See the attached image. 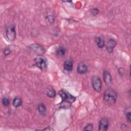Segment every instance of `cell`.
Segmentation results:
<instances>
[{"label": "cell", "mask_w": 131, "mask_h": 131, "mask_svg": "<svg viewBox=\"0 0 131 131\" xmlns=\"http://www.w3.org/2000/svg\"><path fill=\"white\" fill-rule=\"evenodd\" d=\"M37 110L39 113L41 115H45L47 112L46 106L43 103H40L37 106Z\"/></svg>", "instance_id": "7c38bea8"}, {"label": "cell", "mask_w": 131, "mask_h": 131, "mask_svg": "<svg viewBox=\"0 0 131 131\" xmlns=\"http://www.w3.org/2000/svg\"><path fill=\"white\" fill-rule=\"evenodd\" d=\"M59 94L62 99V103H66L67 104H70L75 100V97L64 90H61L59 92Z\"/></svg>", "instance_id": "7a4b0ae2"}, {"label": "cell", "mask_w": 131, "mask_h": 131, "mask_svg": "<svg viewBox=\"0 0 131 131\" xmlns=\"http://www.w3.org/2000/svg\"><path fill=\"white\" fill-rule=\"evenodd\" d=\"M116 41L114 39L111 38L108 40L107 46V51L109 53H111L113 52L114 48L116 47Z\"/></svg>", "instance_id": "30bf717a"}, {"label": "cell", "mask_w": 131, "mask_h": 131, "mask_svg": "<svg viewBox=\"0 0 131 131\" xmlns=\"http://www.w3.org/2000/svg\"><path fill=\"white\" fill-rule=\"evenodd\" d=\"M2 103L4 106H8L10 104V100L7 98L4 97L2 99Z\"/></svg>", "instance_id": "e0dca14e"}, {"label": "cell", "mask_w": 131, "mask_h": 131, "mask_svg": "<svg viewBox=\"0 0 131 131\" xmlns=\"http://www.w3.org/2000/svg\"><path fill=\"white\" fill-rule=\"evenodd\" d=\"M96 42L97 47L100 49H102L104 46V39L101 37H97L96 38Z\"/></svg>", "instance_id": "4fadbf2b"}, {"label": "cell", "mask_w": 131, "mask_h": 131, "mask_svg": "<svg viewBox=\"0 0 131 131\" xmlns=\"http://www.w3.org/2000/svg\"><path fill=\"white\" fill-rule=\"evenodd\" d=\"M88 69L87 65L85 63L81 62L79 63L77 68V71L79 74H84L87 72Z\"/></svg>", "instance_id": "ba28073f"}, {"label": "cell", "mask_w": 131, "mask_h": 131, "mask_svg": "<svg viewBox=\"0 0 131 131\" xmlns=\"http://www.w3.org/2000/svg\"><path fill=\"white\" fill-rule=\"evenodd\" d=\"M130 115H131V113L130 112H128L126 114V119L127 120V121L130 123V121H131V118H130Z\"/></svg>", "instance_id": "44dd1931"}, {"label": "cell", "mask_w": 131, "mask_h": 131, "mask_svg": "<svg viewBox=\"0 0 131 131\" xmlns=\"http://www.w3.org/2000/svg\"><path fill=\"white\" fill-rule=\"evenodd\" d=\"M103 77L105 84L110 85L112 82V77L110 73L107 71H104L103 73Z\"/></svg>", "instance_id": "9c48e42d"}, {"label": "cell", "mask_w": 131, "mask_h": 131, "mask_svg": "<svg viewBox=\"0 0 131 131\" xmlns=\"http://www.w3.org/2000/svg\"><path fill=\"white\" fill-rule=\"evenodd\" d=\"M29 48L32 49L33 51L37 53H39L40 54H43L45 53V51L44 50V48L38 44H33L29 46Z\"/></svg>", "instance_id": "52a82bcc"}, {"label": "cell", "mask_w": 131, "mask_h": 131, "mask_svg": "<svg viewBox=\"0 0 131 131\" xmlns=\"http://www.w3.org/2000/svg\"><path fill=\"white\" fill-rule=\"evenodd\" d=\"M99 12V10L97 9V8H94V9H92L91 11V14L95 16L96 15H97Z\"/></svg>", "instance_id": "d6986e66"}, {"label": "cell", "mask_w": 131, "mask_h": 131, "mask_svg": "<svg viewBox=\"0 0 131 131\" xmlns=\"http://www.w3.org/2000/svg\"><path fill=\"white\" fill-rule=\"evenodd\" d=\"M118 72L120 75L123 76L124 75V74L125 73V70H124V69H123L122 68H120L118 69Z\"/></svg>", "instance_id": "ffe728a7"}, {"label": "cell", "mask_w": 131, "mask_h": 131, "mask_svg": "<svg viewBox=\"0 0 131 131\" xmlns=\"http://www.w3.org/2000/svg\"><path fill=\"white\" fill-rule=\"evenodd\" d=\"M93 128H94V126L92 124H88L86 126H85L84 127V128H83V130H93Z\"/></svg>", "instance_id": "ac0fdd59"}, {"label": "cell", "mask_w": 131, "mask_h": 131, "mask_svg": "<svg viewBox=\"0 0 131 131\" xmlns=\"http://www.w3.org/2000/svg\"><path fill=\"white\" fill-rule=\"evenodd\" d=\"M109 126V121L106 118H102L99 123V130L106 131L107 130Z\"/></svg>", "instance_id": "8992f818"}, {"label": "cell", "mask_w": 131, "mask_h": 131, "mask_svg": "<svg viewBox=\"0 0 131 131\" xmlns=\"http://www.w3.org/2000/svg\"><path fill=\"white\" fill-rule=\"evenodd\" d=\"M10 53V51L9 49H5L4 50V54L6 56L9 55Z\"/></svg>", "instance_id": "603a6c76"}, {"label": "cell", "mask_w": 131, "mask_h": 131, "mask_svg": "<svg viewBox=\"0 0 131 131\" xmlns=\"http://www.w3.org/2000/svg\"><path fill=\"white\" fill-rule=\"evenodd\" d=\"M73 67V62L71 60H66L63 64V68L66 71L68 72L71 71Z\"/></svg>", "instance_id": "8fae6325"}, {"label": "cell", "mask_w": 131, "mask_h": 131, "mask_svg": "<svg viewBox=\"0 0 131 131\" xmlns=\"http://www.w3.org/2000/svg\"><path fill=\"white\" fill-rule=\"evenodd\" d=\"M22 104V100L21 98L19 97H15L13 101V105L15 107H18L21 106Z\"/></svg>", "instance_id": "9a60e30c"}, {"label": "cell", "mask_w": 131, "mask_h": 131, "mask_svg": "<svg viewBox=\"0 0 131 131\" xmlns=\"http://www.w3.org/2000/svg\"><path fill=\"white\" fill-rule=\"evenodd\" d=\"M35 65L40 70H45L47 67V62L45 58L38 55L34 59Z\"/></svg>", "instance_id": "3957f363"}, {"label": "cell", "mask_w": 131, "mask_h": 131, "mask_svg": "<svg viewBox=\"0 0 131 131\" xmlns=\"http://www.w3.org/2000/svg\"><path fill=\"white\" fill-rule=\"evenodd\" d=\"M92 84L94 90L97 92H100L101 91L102 84L99 77L94 76L92 78Z\"/></svg>", "instance_id": "277c9868"}, {"label": "cell", "mask_w": 131, "mask_h": 131, "mask_svg": "<svg viewBox=\"0 0 131 131\" xmlns=\"http://www.w3.org/2000/svg\"><path fill=\"white\" fill-rule=\"evenodd\" d=\"M47 95L50 98H53L56 95V92L53 88L49 86L47 90Z\"/></svg>", "instance_id": "5bb4252c"}, {"label": "cell", "mask_w": 131, "mask_h": 131, "mask_svg": "<svg viewBox=\"0 0 131 131\" xmlns=\"http://www.w3.org/2000/svg\"><path fill=\"white\" fill-rule=\"evenodd\" d=\"M43 130H54V129L53 128H50V127H48V128H45L43 129Z\"/></svg>", "instance_id": "cb8c5ba5"}, {"label": "cell", "mask_w": 131, "mask_h": 131, "mask_svg": "<svg viewBox=\"0 0 131 131\" xmlns=\"http://www.w3.org/2000/svg\"><path fill=\"white\" fill-rule=\"evenodd\" d=\"M46 18L48 19V20L51 23H52L54 21V17L51 16V15H49V16H47Z\"/></svg>", "instance_id": "7402d4cb"}, {"label": "cell", "mask_w": 131, "mask_h": 131, "mask_svg": "<svg viewBox=\"0 0 131 131\" xmlns=\"http://www.w3.org/2000/svg\"><path fill=\"white\" fill-rule=\"evenodd\" d=\"M66 52V50L63 47H59L57 50V54L58 56H63Z\"/></svg>", "instance_id": "2e32d148"}, {"label": "cell", "mask_w": 131, "mask_h": 131, "mask_svg": "<svg viewBox=\"0 0 131 131\" xmlns=\"http://www.w3.org/2000/svg\"><path fill=\"white\" fill-rule=\"evenodd\" d=\"M117 93L113 89L110 88L106 90L103 94V100L110 104H114L117 99Z\"/></svg>", "instance_id": "6da1fadb"}, {"label": "cell", "mask_w": 131, "mask_h": 131, "mask_svg": "<svg viewBox=\"0 0 131 131\" xmlns=\"http://www.w3.org/2000/svg\"><path fill=\"white\" fill-rule=\"evenodd\" d=\"M16 31L13 26H10L6 30V35L9 41H13L16 38Z\"/></svg>", "instance_id": "5b68a950"}]
</instances>
